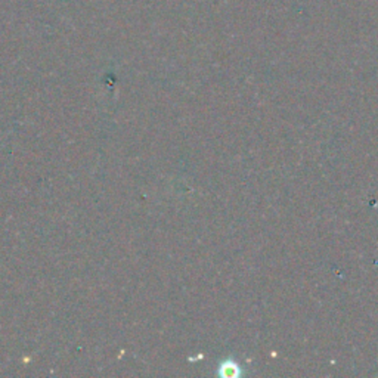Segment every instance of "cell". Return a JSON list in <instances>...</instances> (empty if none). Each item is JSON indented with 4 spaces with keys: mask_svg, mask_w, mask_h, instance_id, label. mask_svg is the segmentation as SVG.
Returning <instances> with one entry per match:
<instances>
[{
    "mask_svg": "<svg viewBox=\"0 0 378 378\" xmlns=\"http://www.w3.org/2000/svg\"><path fill=\"white\" fill-rule=\"evenodd\" d=\"M216 374L223 377V378H238L239 375L243 374V370H241V367H239V363L235 359L226 358L225 361H222L219 363V368H218Z\"/></svg>",
    "mask_w": 378,
    "mask_h": 378,
    "instance_id": "obj_1",
    "label": "cell"
}]
</instances>
